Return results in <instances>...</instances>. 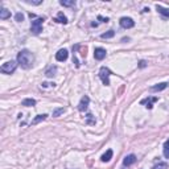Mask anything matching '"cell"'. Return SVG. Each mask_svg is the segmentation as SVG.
<instances>
[{"mask_svg":"<svg viewBox=\"0 0 169 169\" xmlns=\"http://www.w3.org/2000/svg\"><path fill=\"white\" fill-rule=\"evenodd\" d=\"M17 63L23 69H31L34 63V55L29 50L24 49L17 53Z\"/></svg>","mask_w":169,"mask_h":169,"instance_id":"1","label":"cell"},{"mask_svg":"<svg viewBox=\"0 0 169 169\" xmlns=\"http://www.w3.org/2000/svg\"><path fill=\"white\" fill-rule=\"evenodd\" d=\"M17 61H8V62L3 63L1 67H0V71L4 74H12L15 73V70L17 69Z\"/></svg>","mask_w":169,"mask_h":169,"instance_id":"2","label":"cell"},{"mask_svg":"<svg viewBox=\"0 0 169 169\" xmlns=\"http://www.w3.org/2000/svg\"><path fill=\"white\" fill-rule=\"evenodd\" d=\"M110 75H111V70L106 66H102L99 70V78L102 79L104 86H110Z\"/></svg>","mask_w":169,"mask_h":169,"instance_id":"3","label":"cell"},{"mask_svg":"<svg viewBox=\"0 0 169 169\" xmlns=\"http://www.w3.org/2000/svg\"><path fill=\"white\" fill-rule=\"evenodd\" d=\"M42 23H44V18L42 17H37L36 20L32 21L31 24V31L33 34H40L42 32Z\"/></svg>","mask_w":169,"mask_h":169,"instance_id":"4","label":"cell"},{"mask_svg":"<svg viewBox=\"0 0 169 169\" xmlns=\"http://www.w3.org/2000/svg\"><path fill=\"white\" fill-rule=\"evenodd\" d=\"M120 25H121V28H124V29H129V28H133L135 26V21L132 20L131 17H121Z\"/></svg>","mask_w":169,"mask_h":169,"instance_id":"5","label":"cell"},{"mask_svg":"<svg viewBox=\"0 0 169 169\" xmlns=\"http://www.w3.org/2000/svg\"><path fill=\"white\" fill-rule=\"evenodd\" d=\"M89 103H90V98L87 97V95H84V97H82L81 102H79L78 104V110L81 111V112H83V111L87 110V107H89Z\"/></svg>","mask_w":169,"mask_h":169,"instance_id":"6","label":"cell"},{"mask_svg":"<svg viewBox=\"0 0 169 169\" xmlns=\"http://www.w3.org/2000/svg\"><path fill=\"white\" fill-rule=\"evenodd\" d=\"M106 54H107V52H106L103 48H95V50H94V57H95V60H98V61L104 60V58H106Z\"/></svg>","mask_w":169,"mask_h":169,"instance_id":"7","label":"cell"},{"mask_svg":"<svg viewBox=\"0 0 169 169\" xmlns=\"http://www.w3.org/2000/svg\"><path fill=\"white\" fill-rule=\"evenodd\" d=\"M67 57H69V53H67V50H66V49H61V50H58V52L55 53V60L60 61V62L66 61V60H67Z\"/></svg>","mask_w":169,"mask_h":169,"instance_id":"8","label":"cell"},{"mask_svg":"<svg viewBox=\"0 0 169 169\" xmlns=\"http://www.w3.org/2000/svg\"><path fill=\"white\" fill-rule=\"evenodd\" d=\"M168 82H163V83H158V84H155V86L149 87V91L152 92H156V91H163L164 89H166L168 87Z\"/></svg>","mask_w":169,"mask_h":169,"instance_id":"9","label":"cell"},{"mask_svg":"<svg viewBox=\"0 0 169 169\" xmlns=\"http://www.w3.org/2000/svg\"><path fill=\"white\" fill-rule=\"evenodd\" d=\"M135 163H136V156H135V155L126 156L124 160H123V165L124 166H129V165H132V164H135Z\"/></svg>","mask_w":169,"mask_h":169,"instance_id":"10","label":"cell"},{"mask_svg":"<svg viewBox=\"0 0 169 169\" xmlns=\"http://www.w3.org/2000/svg\"><path fill=\"white\" fill-rule=\"evenodd\" d=\"M157 98H156V97H153V98H147V99H143L141 100V102H140V103H141V104H147V106H145V107H147L148 108V110H151V108H152L153 107V103H155V102H157Z\"/></svg>","mask_w":169,"mask_h":169,"instance_id":"11","label":"cell"},{"mask_svg":"<svg viewBox=\"0 0 169 169\" xmlns=\"http://www.w3.org/2000/svg\"><path fill=\"white\" fill-rule=\"evenodd\" d=\"M156 9H157V12L160 13V15H163L164 17H169V8H164L157 4L156 5Z\"/></svg>","mask_w":169,"mask_h":169,"instance_id":"12","label":"cell"},{"mask_svg":"<svg viewBox=\"0 0 169 169\" xmlns=\"http://www.w3.org/2000/svg\"><path fill=\"white\" fill-rule=\"evenodd\" d=\"M54 21H57V23H60V24H67V18H66V16L63 15L62 12H58V15H57V17L54 18Z\"/></svg>","mask_w":169,"mask_h":169,"instance_id":"13","label":"cell"},{"mask_svg":"<svg viewBox=\"0 0 169 169\" xmlns=\"http://www.w3.org/2000/svg\"><path fill=\"white\" fill-rule=\"evenodd\" d=\"M55 73H57V66H50V67L45 71V75H46L48 78H52L53 75H55Z\"/></svg>","mask_w":169,"mask_h":169,"instance_id":"14","label":"cell"},{"mask_svg":"<svg viewBox=\"0 0 169 169\" xmlns=\"http://www.w3.org/2000/svg\"><path fill=\"white\" fill-rule=\"evenodd\" d=\"M36 104V100L32 99V98H28V99H24L21 102V106H25V107H32V106Z\"/></svg>","mask_w":169,"mask_h":169,"instance_id":"15","label":"cell"},{"mask_svg":"<svg viewBox=\"0 0 169 169\" xmlns=\"http://www.w3.org/2000/svg\"><path fill=\"white\" fill-rule=\"evenodd\" d=\"M111 157H112V151L108 149L107 152H106L104 155H103L102 157H100V160H102L103 163H107V161H110V160H111Z\"/></svg>","mask_w":169,"mask_h":169,"instance_id":"16","label":"cell"},{"mask_svg":"<svg viewBox=\"0 0 169 169\" xmlns=\"http://www.w3.org/2000/svg\"><path fill=\"white\" fill-rule=\"evenodd\" d=\"M46 118H48V115H46V114H42V115H37L36 118H34L33 120H32V124H33V126H34V124H37V123H40V121L45 120V119H46Z\"/></svg>","mask_w":169,"mask_h":169,"instance_id":"17","label":"cell"},{"mask_svg":"<svg viewBox=\"0 0 169 169\" xmlns=\"http://www.w3.org/2000/svg\"><path fill=\"white\" fill-rule=\"evenodd\" d=\"M11 17V12L8 9H5V8H1V11H0V18L1 20H5V18Z\"/></svg>","mask_w":169,"mask_h":169,"instance_id":"18","label":"cell"},{"mask_svg":"<svg viewBox=\"0 0 169 169\" xmlns=\"http://www.w3.org/2000/svg\"><path fill=\"white\" fill-rule=\"evenodd\" d=\"M95 116L92 115V114H87L86 115V124H89V126H92V124H95Z\"/></svg>","mask_w":169,"mask_h":169,"instance_id":"19","label":"cell"},{"mask_svg":"<svg viewBox=\"0 0 169 169\" xmlns=\"http://www.w3.org/2000/svg\"><path fill=\"white\" fill-rule=\"evenodd\" d=\"M60 4L63 5V7H74L75 5V0H61Z\"/></svg>","mask_w":169,"mask_h":169,"instance_id":"20","label":"cell"},{"mask_svg":"<svg viewBox=\"0 0 169 169\" xmlns=\"http://www.w3.org/2000/svg\"><path fill=\"white\" fill-rule=\"evenodd\" d=\"M115 36V32L112 31V29H111V31H108V32H106V33H102L100 34V38H112V37Z\"/></svg>","mask_w":169,"mask_h":169,"instance_id":"21","label":"cell"},{"mask_svg":"<svg viewBox=\"0 0 169 169\" xmlns=\"http://www.w3.org/2000/svg\"><path fill=\"white\" fill-rule=\"evenodd\" d=\"M164 156L166 158H169V139L164 143Z\"/></svg>","mask_w":169,"mask_h":169,"instance_id":"22","label":"cell"},{"mask_svg":"<svg viewBox=\"0 0 169 169\" xmlns=\"http://www.w3.org/2000/svg\"><path fill=\"white\" fill-rule=\"evenodd\" d=\"M152 169H168V164L166 163H158V164H156Z\"/></svg>","mask_w":169,"mask_h":169,"instance_id":"23","label":"cell"},{"mask_svg":"<svg viewBox=\"0 0 169 169\" xmlns=\"http://www.w3.org/2000/svg\"><path fill=\"white\" fill-rule=\"evenodd\" d=\"M63 112H65V108H55V110L54 111H53V116H60L61 115V114H63Z\"/></svg>","mask_w":169,"mask_h":169,"instance_id":"24","label":"cell"},{"mask_svg":"<svg viewBox=\"0 0 169 169\" xmlns=\"http://www.w3.org/2000/svg\"><path fill=\"white\" fill-rule=\"evenodd\" d=\"M15 18H16V21H18V23H21V21L24 20V15H23V13H17V15L15 16Z\"/></svg>","mask_w":169,"mask_h":169,"instance_id":"25","label":"cell"},{"mask_svg":"<svg viewBox=\"0 0 169 169\" xmlns=\"http://www.w3.org/2000/svg\"><path fill=\"white\" fill-rule=\"evenodd\" d=\"M87 46H81V55L82 57H86V54H87Z\"/></svg>","mask_w":169,"mask_h":169,"instance_id":"26","label":"cell"},{"mask_svg":"<svg viewBox=\"0 0 169 169\" xmlns=\"http://www.w3.org/2000/svg\"><path fill=\"white\" fill-rule=\"evenodd\" d=\"M54 86L55 84L53 83V82L52 83H50V82H44V83H42V87H54Z\"/></svg>","mask_w":169,"mask_h":169,"instance_id":"27","label":"cell"},{"mask_svg":"<svg viewBox=\"0 0 169 169\" xmlns=\"http://www.w3.org/2000/svg\"><path fill=\"white\" fill-rule=\"evenodd\" d=\"M145 66H147V61H140V62H139V67L140 69L145 67Z\"/></svg>","mask_w":169,"mask_h":169,"instance_id":"28","label":"cell"},{"mask_svg":"<svg viewBox=\"0 0 169 169\" xmlns=\"http://www.w3.org/2000/svg\"><path fill=\"white\" fill-rule=\"evenodd\" d=\"M98 20H100V21H102V23H108V18L107 17H102V16H98Z\"/></svg>","mask_w":169,"mask_h":169,"instance_id":"29","label":"cell"},{"mask_svg":"<svg viewBox=\"0 0 169 169\" xmlns=\"http://www.w3.org/2000/svg\"><path fill=\"white\" fill-rule=\"evenodd\" d=\"M28 4H34V5H38V4H41L42 1H26Z\"/></svg>","mask_w":169,"mask_h":169,"instance_id":"30","label":"cell"}]
</instances>
